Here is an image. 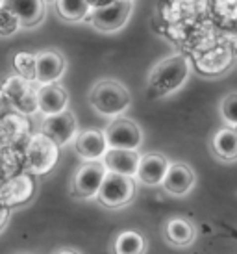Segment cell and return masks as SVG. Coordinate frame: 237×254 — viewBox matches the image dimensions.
Segmentation results:
<instances>
[{
	"instance_id": "obj_1",
	"label": "cell",
	"mask_w": 237,
	"mask_h": 254,
	"mask_svg": "<svg viewBox=\"0 0 237 254\" xmlns=\"http://www.w3.org/2000/svg\"><path fill=\"white\" fill-rule=\"evenodd\" d=\"M191 62L181 54L169 56L152 67L147 80V97L152 100L169 97L187 82Z\"/></svg>"
},
{
	"instance_id": "obj_2",
	"label": "cell",
	"mask_w": 237,
	"mask_h": 254,
	"mask_svg": "<svg viewBox=\"0 0 237 254\" xmlns=\"http://www.w3.org/2000/svg\"><path fill=\"white\" fill-rule=\"evenodd\" d=\"M89 102L98 115L118 119L132 104V95L117 80H100L91 89Z\"/></svg>"
},
{
	"instance_id": "obj_3",
	"label": "cell",
	"mask_w": 237,
	"mask_h": 254,
	"mask_svg": "<svg viewBox=\"0 0 237 254\" xmlns=\"http://www.w3.org/2000/svg\"><path fill=\"white\" fill-rule=\"evenodd\" d=\"M137 190V180L126 175H117V173H108L104 178V184L98 191V202L106 208H122L130 204L135 197Z\"/></svg>"
},
{
	"instance_id": "obj_4",
	"label": "cell",
	"mask_w": 237,
	"mask_h": 254,
	"mask_svg": "<svg viewBox=\"0 0 237 254\" xmlns=\"http://www.w3.org/2000/svg\"><path fill=\"white\" fill-rule=\"evenodd\" d=\"M59 158V145L45 134H35L30 137L26 147V163L34 175H47Z\"/></svg>"
},
{
	"instance_id": "obj_5",
	"label": "cell",
	"mask_w": 237,
	"mask_h": 254,
	"mask_svg": "<svg viewBox=\"0 0 237 254\" xmlns=\"http://www.w3.org/2000/svg\"><path fill=\"white\" fill-rule=\"evenodd\" d=\"M132 0H113L102 7H95L87 17V21L98 32H117L126 26L132 15Z\"/></svg>"
},
{
	"instance_id": "obj_6",
	"label": "cell",
	"mask_w": 237,
	"mask_h": 254,
	"mask_svg": "<svg viewBox=\"0 0 237 254\" xmlns=\"http://www.w3.org/2000/svg\"><path fill=\"white\" fill-rule=\"evenodd\" d=\"M108 169L102 162H84L72 177L70 193L78 198H95L104 184Z\"/></svg>"
},
{
	"instance_id": "obj_7",
	"label": "cell",
	"mask_w": 237,
	"mask_h": 254,
	"mask_svg": "<svg viewBox=\"0 0 237 254\" xmlns=\"http://www.w3.org/2000/svg\"><path fill=\"white\" fill-rule=\"evenodd\" d=\"M34 82H28L22 76H11L6 80V84L2 87V95L6 97L15 112L22 113V115H32V113L39 112L37 108V89H34Z\"/></svg>"
},
{
	"instance_id": "obj_8",
	"label": "cell",
	"mask_w": 237,
	"mask_h": 254,
	"mask_svg": "<svg viewBox=\"0 0 237 254\" xmlns=\"http://www.w3.org/2000/svg\"><path fill=\"white\" fill-rule=\"evenodd\" d=\"M106 139L110 148H126V150H137L143 143V130L137 123L130 119H113L104 128Z\"/></svg>"
},
{
	"instance_id": "obj_9",
	"label": "cell",
	"mask_w": 237,
	"mask_h": 254,
	"mask_svg": "<svg viewBox=\"0 0 237 254\" xmlns=\"http://www.w3.org/2000/svg\"><path fill=\"white\" fill-rule=\"evenodd\" d=\"M41 134L50 137L56 145H59V148L67 147V145L76 141L78 134H80L76 117L69 110L63 113H58V115L45 117L41 123Z\"/></svg>"
},
{
	"instance_id": "obj_10",
	"label": "cell",
	"mask_w": 237,
	"mask_h": 254,
	"mask_svg": "<svg viewBox=\"0 0 237 254\" xmlns=\"http://www.w3.org/2000/svg\"><path fill=\"white\" fill-rule=\"evenodd\" d=\"M37 65H35V84L49 85L58 84L65 74V60L56 50H41L35 54Z\"/></svg>"
},
{
	"instance_id": "obj_11",
	"label": "cell",
	"mask_w": 237,
	"mask_h": 254,
	"mask_svg": "<svg viewBox=\"0 0 237 254\" xmlns=\"http://www.w3.org/2000/svg\"><path fill=\"white\" fill-rule=\"evenodd\" d=\"M74 148L80 158H84L85 162H102L106 152L110 150L108 139H106L104 130H84L80 132L74 141Z\"/></svg>"
},
{
	"instance_id": "obj_12",
	"label": "cell",
	"mask_w": 237,
	"mask_h": 254,
	"mask_svg": "<svg viewBox=\"0 0 237 254\" xmlns=\"http://www.w3.org/2000/svg\"><path fill=\"white\" fill-rule=\"evenodd\" d=\"M169 167H171V160H169L167 156L158 154V152L143 154L141 156L139 171H137L135 180L141 182L143 186H150V188L161 186L165 177H167Z\"/></svg>"
},
{
	"instance_id": "obj_13",
	"label": "cell",
	"mask_w": 237,
	"mask_h": 254,
	"mask_svg": "<svg viewBox=\"0 0 237 254\" xmlns=\"http://www.w3.org/2000/svg\"><path fill=\"white\" fill-rule=\"evenodd\" d=\"M196 184V175L195 171L189 167L187 163H171L169 173L161 188L165 190V193L173 195V197H185L189 191L195 188Z\"/></svg>"
},
{
	"instance_id": "obj_14",
	"label": "cell",
	"mask_w": 237,
	"mask_h": 254,
	"mask_svg": "<svg viewBox=\"0 0 237 254\" xmlns=\"http://www.w3.org/2000/svg\"><path fill=\"white\" fill-rule=\"evenodd\" d=\"M102 163L106 165L108 173H117L126 177H137L141 163V154L137 150H126V148H110L106 152Z\"/></svg>"
},
{
	"instance_id": "obj_15",
	"label": "cell",
	"mask_w": 237,
	"mask_h": 254,
	"mask_svg": "<svg viewBox=\"0 0 237 254\" xmlns=\"http://www.w3.org/2000/svg\"><path fill=\"white\" fill-rule=\"evenodd\" d=\"M67 106H69V95L61 85L49 84L37 87V108L45 117L67 112Z\"/></svg>"
},
{
	"instance_id": "obj_16",
	"label": "cell",
	"mask_w": 237,
	"mask_h": 254,
	"mask_svg": "<svg viewBox=\"0 0 237 254\" xmlns=\"http://www.w3.org/2000/svg\"><path fill=\"white\" fill-rule=\"evenodd\" d=\"M2 6L19 19L22 28H32L45 17V0H4Z\"/></svg>"
},
{
	"instance_id": "obj_17",
	"label": "cell",
	"mask_w": 237,
	"mask_h": 254,
	"mask_svg": "<svg viewBox=\"0 0 237 254\" xmlns=\"http://www.w3.org/2000/svg\"><path fill=\"white\" fill-rule=\"evenodd\" d=\"M165 240L175 247H189L196 238L193 223L185 217H171L163 228Z\"/></svg>"
},
{
	"instance_id": "obj_18",
	"label": "cell",
	"mask_w": 237,
	"mask_h": 254,
	"mask_svg": "<svg viewBox=\"0 0 237 254\" xmlns=\"http://www.w3.org/2000/svg\"><path fill=\"white\" fill-rule=\"evenodd\" d=\"M34 193V180L28 177V175H19L15 177L13 180L2 188L0 191V198L4 206H17V204H24Z\"/></svg>"
},
{
	"instance_id": "obj_19",
	"label": "cell",
	"mask_w": 237,
	"mask_h": 254,
	"mask_svg": "<svg viewBox=\"0 0 237 254\" xmlns=\"http://www.w3.org/2000/svg\"><path fill=\"white\" fill-rule=\"evenodd\" d=\"M211 150L223 162H237V128H219L211 137Z\"/></svg>"
},
{
	"instance_id": "obj_20",
	"label": "cell",
	"mask_w": 237,
	"mask_h": 254,
	"mask_svg": "<svg viewBox=\"0 0 237 254\" xmlns=\"http://www.w3.org/2000/svg\"><path fill=\"white\" fill-rule=\"evenodd\" d=\"M147 240L135 230L118 232L113 241V254H145Z\"/></svg>"
},
{
	"instance_id": "obj_21",
	"label": "cell",
	"mask_w": 237,
	"mask_h": 254,
	"mask_svg": "<svg viewBox=\"0 0 237 254\" xmlns=\"http://www.w3.org/2000/svg\"><path fill=\"white\" fill-rule=\"evenodd\" d=\"M58 15L69 22L87 21L91 13L89 0H56Z\"/></svg>"
},
{
	"instance_id": "obj_22",
	"label": "cell",
	"mask_w": 237,
	"mask_h": 254,
	"mask_svg": "<svg viewBox=\"0 0 237 254\" xmlns=\"http://www.w3.org/2000/svg\"><path fill=\"white\" fill-rule=\"evenodd\" d=\"M35 65H37V58L35 54L30 52H17L13 58V67L17 74L22 78H26L28 82L35 84Z\"/></svg>"
},
{
	"instance_id": "obj_23",
	"label": "cell",
	"mask_w": 237,
	"mask_h": 254,
	"mask_svg": "<svg viewBox=\"0 0 237 254\" xmlns=\"http://www.w3.org/2000/svg\"><path fill=\"white\" fill-rule=\"evenodd\" d=\"M221 115L226 127L237 128V93H230L221 100Z\"/></svg>"
},
{
	"instance_id": "obj_24",
	"label": "cell",
	"mask_w": 237,
	"mask_h": 254,
	"mask_svg": "<svg viewBox=\"0 0 237 254\" xmlns=\"http://www.w3.org/2000/svg\"><path fill=\"white\" fill-rule=\"evenodd\" d=\"M19 28H22L19 19L15 17L9 9H6L4 6H0V36L6 37L15 34Z\"/></svg>"
},
{
	"instance_id": "obj_25",
	"label": "cell",
	"mask_w": 237,
	"mask_h": 254,
	"mask_svg": "<svg viewBox=\"0 0 237 254\" xmlns=\"http://www.w3.org/2000/svg\"><path fill=\"white\" fill-rule=\"evenodd\" d=\"M7 219H9V212H7L6 206H0V230L6 226Z\"/></svg>"
},
{
	"instance_id": "obj_26",
	"label": "cell",
	"mask_w": 237,
	"mask_h": 254,
	"mask_svg": "<svg viewBox=\"0 0 237 254\" xmlns=\"http://www.w3.org/2000/svg\"><path fill=\"white\" fill-rule=\"evenodd\" d=\"M110 2H113V0H89L91 11H93L95 7H102V6H106V4H110Z\"/></svg>"
},
{
	"instance_id": "obj_27",
	"label": "cell",
	"mask_w": 237,
	"mask_h": 254,
	"mask_svg": "<svg viewBox=\"0 0 237 254\" xmlns=\"http://www.w3.org/2000/svg\"><path fill=\"white\" fill-rule=\"evenodd\" d=\"M56 254H80L78 251H74V249H59Z\"/></svg>"
},
{
	"instance_id": "obj_28",
	"label": "cell",
	"mask_w": 237,
	"mask_h": 254,
	"mask_svg": "<svg viewBox=\"0 0 237 254\" xmlns=\"http://www.w3.org/2000/svg\"><path fill=\"white\" fill-rule=\"evenodd\" d=\"M2 2H4V0H2Z\"/></svg>"
}]
</instances>
